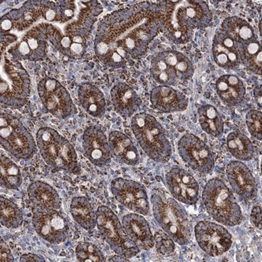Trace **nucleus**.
Returning <instances> with one entry per match:
<instances>
[{
  "label": "nucleus",
  "mask_w": 262,
  "mask_h": 262,
  "mask_svg": "<svg viewBox=\"0 0 262 262\" xmlns=\"http://www.w3.org/2000/svg\"><path fill=\"white\" fill-rule=\"evenodd\" d=\"M96 216L98 232L114 252L126 258L135 257L139 254L140 248L131 241L113 210L107 206H99Z\"/></svg>",
  "instance_id": "9"
},
{
  "label": "nucleus",
  "mask_w": 262,
  "mask_h": 262,
  "mask_svg": "<svg viewBox=\"0 0 262 262\" xmlns=\"http://www.w3.org/2000/svg\"><path fill=\"white\" fill-rule=\"evenodd\" d=\"M246 125L251 136L258 141L262 139V114L258 110H250L246 115Z\"/></svg>",
  "instance_id": "37"
},
{
  "label": "nucleus",
  "mask_w": 262,
  "mask_h": 262,
  "mask_svg": "<svg viewBox=\"0 0 262 262\" xmlns=\"http://www.w3.org/2000/svg\"><path fill=\"white\" fill-rule=\"evenodd\" d=\"M76 257L80 262H104L106 258L102 251L96 245L89 242H81L75 250Z\"/></svg>",
  "instance_id": "35"
},
{
  "label": "nucleus",
  "mask_w": 262,
  "mask_h": 262,
  "mask_svg": "<svg viewBox=\"0 0 262 262\" xmlns=\"http://www.w3.org/2000/svg\"><path fill=\"white\" fill-rule=\"evenodd\" d=\"M150 72L153 79L160 85H175L178 80L173 69L158 55L151 59Z\"/></svg>",
  "instance_id": "34"
},
{
  "label": "nucleus",
  "mask_w": 262,
  "mask_h": 262,
  "mask_svg": "<svg viewBox=\"0 0 262 262\" xmlns=\"http://www.w3.org/2000/svg\"><path fill=\"white\" fill-rule=\"evenodd\" d=\"M37 144L44 161L56 170L78 175L80 165L75 148L70 141L51 127H41L37 133Z\"/></svg>",
  "instance_id": "5"
},
{
  "label": "nucleus",
  "mask_w": 262,
  "mask_h": 262,
  "mask_svg": "<svg viewBox=\"0 0 262 262\" xmlns=\"http://www.w3.org/2000/svg\"><path fill=\"white\" fill-rule=\"evenodd\" d=\"M125 18L117 20L114 29H108L106 34H103L96 42L98 58L115 69L126 64L128 56H143L161 25L160 15L151 10L125 15Z\"/></svg>",
  "instance_id": "1"
},
{
  "label": "nucleus",
  "mask_w": 262,
  "mask_h": 262,
  "mask_svg": "<svg viewBox=\"0 0 262 262\" xmlns=\"http://www.w3.org/2000/svg\"><path fill=\"white\" fill-rule=\"evenodd\" d=\"M37 92L43 107L59 120H67L76 113V106L70 93L56 79L39 81Z\"/></svg>",
  "instance_id": "10"
},
{
  "label": "nucleus",
  "mask_w": 262,
  "mask_h": 262,
  "mask_svg": "<svg viewBox=\"0 0 262 262\" xmlns=\"http://www.w3.org/2000/svg\"><path fill=\"white\" fill-rule=\"evenodd\" d=\"M122 226L131 241L139 248L149 251L155 246V238L149 223L139 213H128L124 215Z\"/></svg>",
  "instance_id": "20"
},
{
  "label": "nucleus",
  "mask_w": 262,
  "mask_h": 262,
  "mask_svg": "<svg viewBox=\"0 0 262 262\" xmlns=\"http://www.w3.org/2000/svg\"><path fill=\"white\" fill-rule=\"evenodd\" d=\"M24 39L28 43L30 48L31 61L40 59L44 56L46 43L41 34L38 35V32L34 33L31 31L28 34H26Z\"/></svg>",
  "instance_id": "36"
},
{
  "label": "nucleus",
  "mask_w": 262,
  "mask_h": 262,
  "mask_svg": "<svg viewBox=\"0 0 262 262\" xmlns=\"http://www.w3.org/2000/svg\"><path fill=\"white\" fill-rule=\"evenodd\" d=\"M0 261L1 262H13L15 261L13 253L10 251L8 245L5 244V241L1 239V251H0Z\"/></svg>",
  "instance_id": "39"
},
{
  "label": "nucleus",
  "mask_w": 262,
  "mask_h": 262,
  "mask_svg": "<svg viewBox=\"0 0 262 262\" xmlns=\"http://www.w3.org/2000/svg\"><path fill=\"white\" fill-rule=\"evenodd\" d=\"M213 13L206 2H176L167 15L165 32L176 44H185L190 39L194 29L206 28L211 25Z\"/></svg>",
  "instance_id": "2"
},
{
  "label": "nucleus",
  "mask_w": 262,
  "mask_h": 262,
  "mask_svg": "<svg viewBox=\"0 0 262 262\" xmlns=\"http://www.w3.org/2000/svg\"><path fill=\"white\" fill-rule=\"evenodd\" d=\"M30 77L18 61L5 58L1 61L0 101L7 107L20 108L25 106L30 94Z\"/></svg>",
  "instance_id": "7"
},
{
  "label": "nucleus",
  "mask_w": 262,
  "mask_h": 262,
  "mask_svg": "<svg viewBox=\"0 0 262 262\" xmlns=\"http://www.w3.org/2000/svg\"><path fill=\"white\" fill-rule=\"evenodd\" d=\"M251 220L256 228L261 230V208L260 206L253 207L251 213Z\"/></svg>",
  "instance_id": "40"
},
{
  "label": "nucleus",
  "mask_w": 262,
  "mask_h": 262,
  "mask_svg": "<svg viewBox=\"0 0 262 262\" xmlns=\"http://www.w3.org/2000/svg\"><path fill=\"white\" fill-rule=\"evenodd\" d=\"M199 122L201 128L208 135L219 138L223 134L225 122L220 113L210 104L202 105L198 108Z\"/></svg>",
  "instance_id": "29"
},
{
  "label": "nucleus",
  "mask_w": 262,
  "mask_h": 262,
  "mask_svg": "<svg viewBox=\"0 0 262 262\" xmlns=\"http://www.w3.org/2000/svg\"><path fill=\"white\" fill-rule=\"evenodd\" d=\"M153 215L158 225L174 242L187 246L192 237V227L187 211L173 199L159 194L151 196Z\"/></svg>",
  "instance_id": "4"
},
{
  "label": "nucleus",
  "mask_w": 262,
  "mask_h": 262,
  "mask_svg": "<svg viewBox=\"0 0 262 262\" xmlns=\"http://www.w3.org/2000/svg\"><path fill=\"white\" fill-rule=\"evenodd\" d=\"M130 127L146 155L157 163H165L171 158L172 146L165 129L152 115L139 113L131 119Z\"/></svg>",
  "instance_id": "3"
},
{
  "label": "nucleus",
  "mask_w": 262,
  "mask_h": 262,
  "mask_svg": "<svg viewBox=\"0 0 262 262\" xmlns=\"http://www.w3.org/2000/svg\"><path fill=\"white\" fill-rule=\"evenodd\" d=\"M158 55L167 64L173 69L179 80L185 82L192 78L194 73V66L185 55L181 52L171 50L161 52Z\"/></svg>",
  "instance_id": "28"
},
{
  "label": "nucleus",
  "mask_w": 262,
  "mask_h": 262,
  "mask_svg": "<svg viewBox=\"0 0 262 262\" xmlns=\"http://www.w3.org/2000/svg\"><path fill=\"white\" fill-rule=\"evenodd\" d=\"M155 241H156V247L158 252L164 256H168L173 253L175 250V245L173 241L169 236L157 235Z\"/></svg>",
  "instance_id": "38"
},
{
  "label": "nucleus",
  "mask_w": 262,
  "mask_h": 262,
  "mask_svg": "<svg viewBox=\"0 0 262 262\" xmlns=\"http://www.w3.org/2000/svg\"><path fill=\"white\" fill-rule=\"evenodd\" d=\"M227 148L234 158L248 161L253 158L254 146L249 139L238 130L232 131L227 138Z\"/></svg>",
  "instance_id": "31"
},
{
  "label": "nucleus",
  "mask_w": 262,
  "mask_h": 262,
  "mask_svg": "<svg viewBox=\"0 0 262 262\" xmlns=\"http://www.w3.org/2000/svg\"><path fill=\"white\" fill-rule=\"evenodd\" d=\"M215 89L222 102L228 106H238L246 95L244 82L233 75L221 76L215 81Z\"/></svg>",
  "instance_id": "23"
},
{
  "label": "nucleus",
  "mask_w": 262,
  "mask_h": 262,
  "mask_svg": "<svg viewBox=\"0 0 262 262\" xmlns=\"http://www.w3.org/2000/svg\"><path fill=\"white\" fill-rule=\"evenodd\" d=\"M112 155L119 161L135 166L140 161L139 151L130 138L120 131L110 133L108 137Z\"/></svg>",
  "instance_id": "22"
},
{
  "label": "nucleus",
  "mask_w": 262,
  "mask_h": 262,
  "mask_svg": "<svg viewBox=\"0 0 262 262\" xmlns=\"http://www.w3.org/2000/svg\"><path fill=\"white\" fill-rule=\"evenodd\" d=\"M110 94L115 111L122 117H130L140 107L141 100L139 95L124 82L115 84Z\"/></svg>",
  "instance_id": "21"
},
{
  "label": "nucleus",
  "mask_w": 262,
  "mask_h": 262,
  "mask_svg": "<svg viewBox=\"0 0 262 262\" xmlns=\"http://www.w3.org/2000/svg\"><path fill=\"white\" fill-rule=\"evenodd\" d=\"M227 177L231 187L241 200L250 201L256 192V182L252 172L241 161H232L227 166Z\"/></svg>",
  "instance_id": "17"
},
{
  "label": "nucleus",
  "mask_w": 262,
  "mask_h": 262,
  "mask_svg": "<svg viewBox=\"0 0 262 262\" xmlns=\"http://www.w3.org/2000/svg\"><path fill=\"white\" fill-rule=\"evenodd\" d=\"M253 96H254L256 103L260 108H261L262 87L261 84L255 88L254 91H253Z\"/></svg>",
  "instance_id": "42"
},
{
  "label": "nucleus",
  "mask_w": 262,
  "mask_h": 262,
  "mask_svg": "<svg viewBox=\"0 0 262 262\" xmlns=\"http://www.w3.org/2000/svg\"><path fill=\"white\" fill-rule=\"evenodd\" d=\"M178 151L183 161L199 173H211L214 169V155L211 149L194 134H185L179 139Z\"/></svg>",
  "instance_id": "12"
},
{
  "label": "nucleus",
  "mask_w": 262,
  "mask_h": 262,
  "mask_svg": "<svg viewBox=\"0 0 262 262\" xmlns=\"http://www.w3.org/2000/svg\"><path fill=\"white\" fill-rule=\"evenodd\" d=\"M22 184L20 168L13 161L1 155L0 159V185L7 189H18Z\"/></svg>",
  "instance_id": "32"
},
{
  "label": "nucleus",
  "mask_w": 262,
  "mask_h": 262,
  "mask_svg": "<svg viewBox=\"0 0 262 262\" xmlns=\"http://www.w3.org/2000/svg\"><path fill=\"white\" fill-rule=\"evenodd\" d=\"M20 261L21 262H44L46 259L39 255L35 253H24L20 257Z\"/></svg>",
  "instance_id": "41"
},
{
  "label": "nucleus",
  "mask_w": 262,
  "mask_h": 262,
  "mask_svg": "<svg viewBox=\"0 0 262 262\" xmlns=\"http://www.w3.org/2000/svg\"><path fill=\"white\" fill-rule=\"evenodd\" d=\"M151 107L163 113H180L187 110L189 99L170 86L159 85L150 93Z\"/></svg>",
  "instance_id": "18"
},
{
  "label": "nucleus",
  "mask_w": 262,
  "mask_h": 262,
  "mask_svg": "<svg viewBox=\"0 0 262 262\" xmlns=\"http://www.w3.org/2000/svg\"><path fill=\"white\" fill-rule=\"evenodd\" d=\"M241 63L256 75H261L262 51L258 39L237 45Z\"/></svg>",
  "instance_id": "30"
},
{
  "label": "nucleus",
  "mask_w": 262,
  "mask_h": 262,
  "mask_svg": "<svg viewBox=\"0 0 262 262\" xmlns=\"http://www.w3.org/2000/svg\"><path fill=\"white\" fill-rule=\"evenodd\" d=\"M165 181L174 199L189 206L196 204L199 198V184L192 174L174 167L165 175Z\"/></svg>",
  "instance_id": "15"
},
{
  "label": "nucleus",
  "mask_w": 262,
  "mask_h": 262,
  "mask_svg": "<svg viewBox=\"0 0 262 262\" xmlns=\"http://www.w3.org/2000/svg\"><path fill=\"white\" fill-rule=\"evenodd\" d=\"M110 190L115 199L127 209L139 214L149 215V198L142 184L130 179L117 178L112 181Z\"/></svg>",
  "instance_id": "13"
},
{
  "label": "nucleus",
  "mask_w": 262,
  "mask_h": 262,
  "mask_svg": "<svg viewBox=\"0 0 262 262\" xmlns=\"http://www.w3.org/2000/svg\"><path fill=\"white\" fill-rule=\"evenodd\" d=\"M108 261H130L127 258L123 257V256L117 255V256H113V258L108 260Z\"/></svg>",
  "instance_id": "45"
},
{
  "label": "nucleus",
  "mask_w": 262,
  "mask_h": 262,
  "mask_svg": "<svg viewBox=\"0 0 262 262\" xmlns=\"http://www.w3.org/2000/svg\"><path fill=\"white\" fill-rule=\"evenodd\" d=\"M194 234L200 248L209 256H221L230 249L232 234L223 226L203 221L194 227Z\"/></svg>",
  "instance_id": "14"
},
{
  "label": "nucleus",
  "mask_w": 262,
  "mask_h": 262,
  "mask_svg": "<svg viewBox=\"0 0 262 262\" xmlns=\"http://www.w3.org/2000/svg\"><path fill=\"white\" fill-rule=\"evenodd\" d=\"M70 213L74 220L85 230H93L96 227V212L89 200L84 196L72 198Z\"/></svg>",
  "instance_id": "27"
},
{
  "label": "nucleus",
  "mask_w": 262,
  "mask_h": 262,
  "mask_svg": "<svg viewBox=\"0 0 262 262\" xmlns=\"http://www.w3.org/2000/svg\"><path fill=\"white\" fill-rule=\"evenodd\" d=\"M84 155L95 166L102 168L111 162L112 151L107 137L101 127L90 126L82 135Z\"/></svg>",
  "instance_id": "16"
},
{
  "label": "nucleus",
  "mask_w": 262,
  "mask_h": 262,
  "mask_svg": "<svg viewBox=\"0 0 262 262\" xmlns=\"http://www.w3.org/2000/svg\"><path fill=\"white\" fill-rule=\"evenodd\" d=\"M79 101L81 106L91 116L100 118L106 113L104 95L94 84L85 82L78 88Z\"/></svg>",
  "instance_id": "24"
},
{
  "label": "nucleus",
  "mask_w": 262,
  "mask_h": 262,
  "mask_svg": "<svg viewBox=\"0 0 262 262\" xmlns=\"http://www.w3.org/2000/svg\"><path fill=\"white\" fill-rule=\"evenodd\" d=\"M12 26H13V24L10 20H4L1 23V28L4 31L10 30L12 28Z\"/></svg>",
  "instance_id": "44"
},
{
  "label": "nucleus",
  "mask_w": 262,
  "mask_h": 262,
  "mask_svg": "<svg viewBox=\"0 0 262 262\" xmlns=\"http://www.w3.org/2000/svg\"><path fill=\"white\" fill-rule=\"evenodd\" d=\"M0 222L1 225L10 229H18L24 222L21 210L13 201L0 196Z\"/></svg>",
  "instance_id": "33"
},
{
  "label": "nucleus",
  "mask_w": 262,
  "mask_h": 262,
  "mask_svg": "<svg viewBox=\"0 0 262 262\" xmlns=\"http://www.w3.org/2000/svg\"><path fill=\"white\" fill-rule=\"evenodd\" d=\"M221 30L228 34L237 45L257 39L252 26L239 17L232 16L226 18L222 24Z\"/></svg>",
  "instance_id": "26"
},
{
  "label": "nucleus",
  "mask_w": 262,
  "mask_h": 262,
  "mask_svg": "<svg viewBox=\"0 0 262 262\" xmlns=\"http://www.w3.org/2000/svg\"><path fill=\"white\" fill-rule=\"evenodd\" d=\"M32 225L38 235L51 244L65 242L70 232L68 221L53 208L32 207Z\"/></svg>",
  "instance_id": "11"
},
{
  "label": "nucleus",
  "mask_w": 262,
  "mask_h": 262,
  "mask_svg": "<svg viewBox=\"0 0 262 262\" xmlns=\"http://www.w3.org/2000/svg\"><path fill=\"white\" fill-rule=\"evenodd\" d=\"M45 18L49 21H53L56 18V13L54 10L48 9L45 12Z\"/></svg>",
  "instance_id": "43"
},
{
  "label": "nucleus",
  "mask_w": 262,
  "mask_h": 262,
  "mask_svg": "<svg viewBox=\"0 0 262 262\" xmlns=\"http://www.w3.org/2000/svg\"><path fill=\"white\" fill-rule=\"evenodd\" d=\"M202 199L208 214L219 223L229 227L241 225L243 221L241 207L223 181L219 179L208 181Z\"/></svg>",
  "instance_id": "6"
},
{
  "label": "nucleus",
  "mask_w": 262,
  "mask_h": 262,
  "mask_svg": "<svg viewBox=\"0 0 262 262\" xmlns=\"http://www.w3.org/2000/svg\"><path fill=\"white\" fill-rule=\"evenodd\" d=\"M28 196L33 206L58 210L62 202L56 189L47 183L36 181L29 186Z\"/></svg>",
  "instance_id": "25"
},
{
  "label": "nucleus",
  "mask_w": 262,
  "mask_h": 262,
  "mask_svg": "<svg viewBox=\"0 0 262 262\" xmlns=\"http://www.w3.org/2000/svg\"><path fill=\"white\" fill-rule=\"evenodd\" d=\"M0 144L18 160L32 159L37 150L35 141L28 129L16 117L7 113L0 115Z\"/></svg>",
  "instance_id": "8"
},
{
  "label": "nucleus",
  "mask_w": 262,
  "mask_h": 262,
  "mask_svg": "<svg viewBox=\"0 0 262 262\" xmlns=\"http://www.w3.org/2000/svg\"><path fill=\"white\" fill-rule=\"evenodd\" d=\"M212 55L215 63L224 70H237L241 63L237 44L222 30L213 37Z\"/></svg>",
  "instance_id": "19"
}]
</instances>
